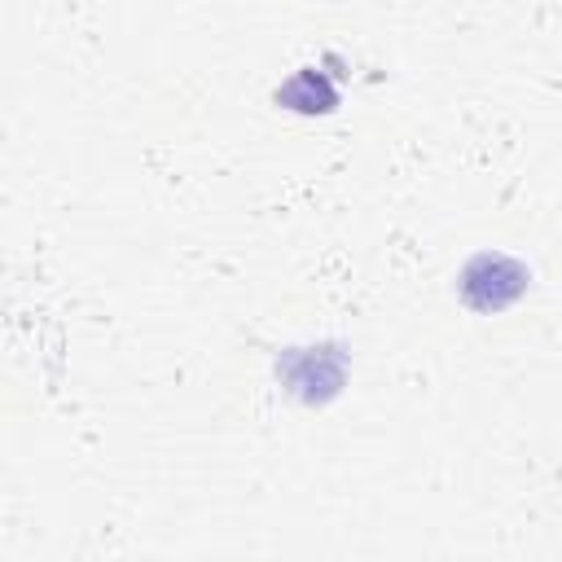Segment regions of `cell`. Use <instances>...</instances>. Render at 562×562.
I'll use <instances>...</instances> for the list:
<instances>
[{"label": "cell", "instance_id": "1", "mask_svg": "<svg viewBox=\"0 0 562 562\" xmlns=\"http://www.w3.org/2000/svg\"><path fill=\"white\" fill-rule=\"evenodd\" d=\"M501 281H527V268H522L518 259H509V255L483 250V255H474V259L465 263V272H461V299H465L474 312H501V307H509V303L518 299V294L501 290Z\"/></svg>", "mask_w": 562, "mask_h": 562}]
</instances>
